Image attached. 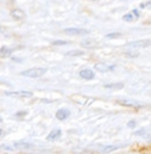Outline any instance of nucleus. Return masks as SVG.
I'll return each mask as SVG.
<instances>
[{
  "mask_svg": "<svg viewBox=\"0 0 151 154\" xmlns=\"http://www.w3.org/2000/svg\"><path fill=\"white\" fill-rule=\"evenodd\" d=\"M129 46L132 47V48H136V47H149L150 46V40H140V41H135V42H132L129 43Z\"/></svg>",
  "mask_w": 151,
  "mask_h": 154,
  "instance_id": "obj_9",
  "label": "nucleus"
},
{
  "mask_svg": "<svg viewBox=\"0 0 151 154\" xmlns=\"http://www.w3.org/2000/svg\"><path fill=\"white\" fill-rule=\"evenodd\" d=\"M10 17L15 20H22L26 18V13L22 10H20V8H15V10H13L10 12Z\"/></svg>",
  "mask_w": 151,
  "mask_h": 154,
  "instance_id": "obj_6",
  "label": "nucleus"
},
{
  "mask_svg": "<svg viewBox=\"0 0 151 154\" xmlns=\"http://www.w3.org/2000/svg\"><path fill=\"white\" fill-rule=\"evenodd\" d=\"M1 122H2V118H1V117H0V123H1Z\"/></svg>",
  "mask_w": 151,
  "mask_h": 154,
  "instance_id": "obj_25",
  "label": "nucleus"
},
{
  "mask_svg": "<svg viewBox=\"0 0 151 154\" xmlns=\"http://www.w3.org/2000/svg\"><path fill=\"white\" fill-rule=\"evenodd\" d=\"M79 76L81 77V78H84V79L90 81V79H93L94 78V72L91 69H84V70H81L79 72Z\"/></svg>",
  "mask_w": 151,
  "mask_h": 154,
  "instance_id": "obj_7",
  "label": "nucleus"
},
{
  "mask_svg": "<svg viewBox=\"0 0 151 154\" xmlns=\"http://www.w3.org/2000/svg\"><path fill=\"white\" fill-rule=\"evenodd\" d=\"M64 32L66 34H70V35H86L90 33L87 29L83 28H66Z\"/></svg>",
  "mask_w": 151,
  "mask_h": 154,
  "instance_id": "obj_4",
  "label": "nucleus"
},
{
  "mask_svg": "<svg viewBox=\"0 0 151 154\" xmlns=\"http://www.w3.org/2000/svg\"><path fill=\"white\" fill-rule=\"evenodd\" d=\"M123 20L127 21V22H132V21H134V17H132V13H129V14H124V15H123Z\"/></svg>",
  "mask_w": 151,
  "mask_h": 154,
  "instance_id": "obj_16",
  "label": "nucleus"
},
{
  "mask_svg": "<svg viewBox=\"0 0 151 154\" xmlns=\"http://www.w3.org/2000/svg\"><path fill=\"white\" fill-rule=\"evenodd\" d=\"M70 99H71L72 102H75L76 104H79V105H83V106L91 105V104L95 100L94 97L84 96V95H80V94L71 95V96H70Z\"/></svg>",
  "mask_w": 151,
  "mask_h": 154,
  "instance_id": "obj_1",
  "label": "nucleus"
},
{
  "mask_svg": "<svg viewBox=\"0 0 151 154\" xmlns=\"http://www.w3.org/2000/svg\"><path fill=\"white\" fill-rule=\"evenodd\" d=\"M26 116L27 115V112H25V111H23V112H19V113H16V116H18V117H19V116Z\"/></svg>",
  "mask_w": 151,
  "mask_h": 154,
  "instance_id": "obj_23",
  "label": "nucleus"
},
{
  "mask_svg": "<svg viewBox=\"0 0 151 154\" xmlns=\"http://www.w3.org/2000/svg\"><path fill=\"white\" fill-rule=\"evenodd\" d=\"M106 89H122V83H113V84H105L104 85Z\"/></svg>",
  "mask_w": 151,
  "mask_h": 154,
  "instance_id": "obj_13",
  "label": "nucleus"
},
{
  "mask_svg": "<svg viewBox=\"0 0 151 154\" xmlns=\"http://www.w3.org/2000/svg\"><path fill=\"white\" fill-rule=\"evenodd\" d=\"M114 66H108V64H105V63H96L94 64V69L99 72H107V71H111L114 69Z\"/></svg>",
  "mask_w": 151,
  "mask_h": 154,
  "instance_id": "obj_5",
  "label": "nucleus"
},
{
  "mask_svg": "<svg viewBox=\"0 0 151 154\" xmlns=\"http://www.w3.org/2000/svg\"><path fill=\"white\" fill-rule=\"evenodd\" d=\"M5 95L13 98H29L33 97V92L30 91H6Z\"/></svg>",
  "mask_w": 151,
  "mask_h": 154,
  "instance_id": "obj_3",
  "label": "nucleus"
},
{
  "mask_svg": "<svg viewBox=\"0 0 151 154\" xmlns=\"http://www.w3.org/2000/svg\"><path fill=\"white\" fill-rule=\"evenodd\" d=\"M119 36H121L120 33H111V34H107V38H119Z\"/></svg>",
  "mask_w": 151,
  "mask_h": 154,
  "instance_id": "obj_17",
  "label": "nucleus"
},
{
  "mask_svg": "<svg viewBox=\"0 0 151 154\" xmlns=\"http://www.w3.org/2000/svg\"><path fill=\"white\" fill-rule=\"evenodd\" d=\"M119 103L120 104H122V105H127V106H134V107H136V106H140L136 102H132V100H119Z\"/></svg>",
  "mask_w": 151,
  "mask_h": 154,
  "instance_id": "obj_15",
  "label": "nucleus"
},
{
  "mask_svg": "<svg viewBox=\"0 0 151 154\" xmlns=\"http://www.w3.org/2000/svg\"><path fill=\"white\" fill-rule=\"evenodd\" d=\"M15 148H21V149H28L33 147V144H29V143H25V141H18V143H14L13 145Z\"/></svg>",
  "mask_w": 151,
  "mask_h": 154,
  "instance_id": "obj_11",
  "label": "nucleus"
},
{
  "mask_svg": "<svg viewBox=\"0 0 151 154\" xmlns=\"http://www.w3.org/2000/svg\"><path fill=\"white\" fill-rule=\"evenodd\" d=\"M128 126H129V127H135V126H136V122H135V120L129 122V123H128Z\"/></svg>",
  "mask_w": 151,
  "mask_h": 154,
  "instance_id": "obj_20",
  "label": "nucleus"
},
{
  "mask_svg": "<svg viewBox=\"0 0 151 154\" xmlns=\"http://www.w3.org/2000/svg\"><path fill=\"white\" fill-rule=\"evenodd\" d=\"M132 14H135V15H136V18H138V17H140V13H138V11L137 10L132 11Z\"/></svg>",
  "mask_w": 151,
  "mask_h": 154,
  "instance_id": "obj_22",
  "label": "nucleus"
},
{
  "mask_svg": "<svg viewBox=\"0 0 151 154\" xmlns=\"http://www.w3.org/2000/svg\"><path fill=\"white\" fill-rule=\"evenodd\" d=\"M46 72H47L46 68H31V69L22 71L21 75L25 77H29V78H37V77L43 76Z\"/></svg>",
  "mask_w": 151,
  "mask_h": 154,
  "instance_id": "obj_2",
  "label": "nucleus"
},
{
  "mask_svg": "<svg viewBox=\"0 0 151 154\" xmlns=\"http://www.w3.org/2000/svg\"><path fill=\"white\" fill-rule=\"evenodd\" d=\"M119 147H116V146H109V147H106L104 149V152H112V151H115V149H117Z\"/></svg>",
  "mask_w": 151,
  "mask_h": 154,
  "instance_id": "obj_18",
  "label": "nucleus"
},
{
  "mask_svg": "<svg viewBox=\"0 0 151 154\" xmlns=\"http://www.w3.org/2000/svg\"><path fill=\"white\" fill-rule=\"evenodd\" d=\"M2 134V130H1V128H0V135Z\"/></svg>",
  "mask_w": 151,
  "mask_h": 154,
  "instance_id": "obj_24",
  "label": "nucleus"
},
{
  "mask_svg": "<svg viewBox=\"0 0 151 154\" xmlns=\"http://www.w3.org/2000/svg\"><path fill=\"white\" fill-rule=\"evenodd\" d=\"M145 133V130H142V131H140V132H135V134L136 135H142Z\"/></svg>",
  "mask_w": 151,
  "mask_h": 154,
  "instance_id": "obj_21",
  "label": "nucleus"
},
{
  "mask_svg": "<svg viewBox=\"0 0 151 154\" xmlns=\"http://www.w3.org/2000/svg\"><path fill=\"white\" fill-rule=\"evenodd\" d=\"M61 135H62V131H61V130H58V128H56V130H52V131H51V132L48 134L47 140H49V141L56 140V139H58Z\"/></svg>",
  "mask_w": 151,
  "mask_h": 154,
  "instance_id": "obj_10",
  "label": "nucleus"
},
{
  "mask_svg": "<svg viewBox=\"0 0 151 154\" xmlns=\"http://www.w3.org/2000/svg\"><path fill=\"white\" fill-rule=\"evenodd\" d=\"M65 55L66 56H80V55H84V51H81V50H71V51H67Z\"/></svg>",
  "mask_w": 151,
  "mask_h": 154,
  "instance_id": "obj_14",
  "label": "nucleus"
},
{
  "mask_svg": "<svg viewBox=\"0 0 151 154\" xmlns=\"http://www.w3.org/2000/svg\"><path fill=\"white\" fill-rule=\"evenodd\" d=\"M70 111L67 109H59L56 112V118L58 120H65L66 118H69Z\"/></svg>",
  "mask_w": 151,
  "mask_h": 154,
  "instance_id": "obj_8",
  "label": "nucleus"
},
{
  "mask_svg": "<svg viewBox=\"0 0 151 154\" xmlns=\"http://www.w3.org/2000/svg\"><path fill=\"white\" fill-rule=\"evenodd\" d=\"M52 45L54 46H61V45H67V41H55V42H52Z\"/></svg>",
  "mask_w": 151,
  "mask_h": 154,
  "instance_id": "obj_19",
  "label": "nucleus"
},
{
  "mask_svg": "<svg viewBox=\"0 0 151 154\" xmlns=\"http://www.w3.org/2000/svg\"><path fill=\"white\" fill-rule=\"evenodd\" d=\"M12 51H13V49H10V48H8V47H6V46H4V47L0 48V56H1V57H8V56H10Z\"/></svg>",
  "mask_w": 151,
  "mask_h": 154,
  "instance_id": "obj_12",
  "label": "nucleus"
}]
</instances>
